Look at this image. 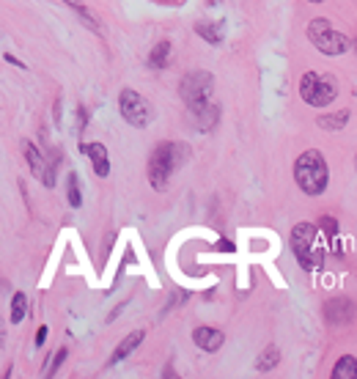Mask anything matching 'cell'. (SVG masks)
Returning a JSON list of instances; mask_svg holds the SVG:
<instances>
[{"label":"cell","instance_id":"2e32d148","mask_svg":"<svg viewBox=\"0 0 357 379\" xmlns=\"http://www.w3.org/2000/svg\"><path fill=\"white\" fill-rule=\"evenodd\" d=\"M333 377L336 379H357V360L352 355H343L336 368H333Z\"/></svg>","mask_w":357,"mask_h":379},{"label":"cell","instance_id":"e0dca14e","mask_svg":"<svg viewBox=\"0 0 357 379\" xmlns=\"http://www.w3.org/2000/svg\"><path fill=\"white\" fill-rule=\"evenodd\" d=\"M168 55H171V41H160L149 55V66L151 69H165L168 66Z\"/></svg>","mask_w":357,"mask_h":379},{"label":"cell","instance_id":"ac0fdd59","mask_svg":"<svg viewBox=\"0 0 357 379\" xmlns=\"http://www.w3.org/2000/svg\"><path fill=\"white\" fill-rule=\"evenodd\" d=\"M278 363H281V352H278V346H267V349L258 355V360H256V371H272Z\"/></svg>","mask_w":357,"mask_h":379},{"label":"cell","instance_id":"5bb4252c","mask_svg":"<svg viewBox=\"0 0 357 379\" xmlns=\"http://www.w3.org/2000/svg\"><path fill=\"white\" fill-rule=\"evenodd\" d=\"M321 231H324L327 242H330V253H333V256H341V253H343V248H341L338 223H336L333 217H324V220H321Z\"/></svg>","mask_w":357,"mask_h":379},{"label":"cell","instance_id":"ba28073f","mask_svg":"<svg viewBox=\"0 0 357 379\" xmlns=\"http://www.w3.org/2000/svg\"><path fill=\"white\" fill-rule=\"evenodd\" d=\"M22 151H25V160L31 165V171H34V176L44 187H53L55 184V165H58V154L55 157H47V154H41L39 148H36L31 141H22Z\"/></svg>","mask_w":357,"mask_h":379},{"label":"cell","instance_id":"8992f818","mask_svg":"<svg viewBox=\"0 0 357 379\" xmlns=\"http://www.w3.org/2000/svg\"><path fill=\"white\" fill-rule=\"evenodd\" d=\"M212 91H214L212 74L203 72V69H198V72H190L184 80H181V89H178V94H181V99L187 102L190 113H198V110L209 102Z\"/></svg>","mask_w":357,"mask_h":379},{"label":"cell","instance_id":"30bf717a","mask_svg":"<svg viewBox=\"0 0 357 379\" xmlns=\"http://www.w3.org/2000/svg\"><path fill=\"white\" fill-rule=\"evenodd\" d=\"M193 341H196V346L198 349H203V352H217V349L226 343V333L217 330V327H196Z\"/></svg>","mask_w":357,"mask_h":379},{"label":"cell","instance_id":"4fadbf2b","mask_svg":"<svg viewBox=\"0 0 357 379\" xmlns=\"http://www.w3.org/2000/svg\"><path fill=\"white\" fill-rule=\"evenodd\" d=\"M217 121H220V108L217 105H203V108L196 113V124L201 132H212L214 126H217Z\"/></svg>","mask_w":357,"mask_h":379},{"label":"cell","instance_id":"83f0119b","mask_svg":"<svg viewBox=\"0 0 357 379\" xmlns=\"http://www.w3.org/2000/svg\"><path fill=\"white\" fill-rule=\"evenodd\" d=\"M308 3H324V0H308Z\"/></svg>","mask_w":357,"mask_h":379},{"label":"cell","instance_id":"d4e9b609","mask_svg":"<svg viewBox=\"0 0 357 379\" xmlns=\"http://www.w3.org/2000/svg\"><path fill=\"white\" fill-rule=\"evenodd\" d=\"M217 251L233 253V251H236V248H233V242H228V239H220V242H217Z\"/></svg>","mask_w":357,"mask_h":379},{"label":"cell","instance_id":"44dd1931","mask_svg":"<svg viewBox=\"0 0 357 379\" xmlns=\"http://www.w3.org/2000/svg\"><path fill=\"white\" fill-rule=\"evenodd\" d=\"M25 316H28V297L19 291V294H14V300H11V322L19 325Z\"/></svg>","mask_w":357,"mask_h":379},{"label":"cell","instance_id":"484cf974","mask_svg":"<svg viewBox=\"0 0 357 379\" xmlns=\"http://www.w3.org/2000/svg\"><path fill=\"white\" fill-rule=\"evenodd\" d=\"M6 61H9V64H14V66H19V69H25V64H22V61H17L14 55H6Z\"/></svg>","mask_w":357,"mask_h":379},{"label":"cell","instance_id":"603a6c76","mask_svg":"<svg viewBox=\"0 0 357 379\" xmlns=\"http://www.w3.org/2000/svg\"><path fill=\"white\" fill-rule=\"evenodd\" d=\"M66 355H69L66 349H58V352H55V360H53V365L47 368V377H55V374H58V368L64 365V360H66Z\"/></svg>","mask_w":357,"mask_h":379},{"label":"cell","instance_id":"7a4b0ae2","mask_svg":"<svg viewBox=\"0 0 357 379\" xmlns=\"http://www.w3.org/2000/svg\"><path fill=\"white\" fill-rule=\"evenodd\" d=\"M294 179H297V187L303 190L305 196H321L327 190L330 173H327V163H324L321 151L308 148V151H303L297 157V163H294Z\"/></svg>","mask_w":357,"mask_h":379},{"label":"cell","instance_id":"cb8c5ba5","mask_svg":"<svg viewBox=\"0 0 357 379\" xmlns=\"http://www.w3.org/2000/svg\"><path fill=\"white\" fill-rule=\"evenodd\" d=\"M47 333H50L47 327H39V330H36V346H44V341H47Z\"/></svg>","mask_w":357,"mask_h":379},{"label":"cell","instance_id":"8fae6325","mask_svg":"<svg viewBox=\"0 0 357 379\" xmlns=\"http://www.w3.org/2000/svg\"><path fill=\"white\" fill-rule=\"evenodd\" d=\"M83 154L91 160L94 165V173L96 176H107L110 173V157H107V148L102 143H89V146H80Z\"/></svg>","mask_w":357,"mask_h":379},{"label":"cell","instance_id":"52a82bcc","mask_svg":"<svg viewBox=\"0 0 357 379\" xmlns=\"http://www.w3.org/2000/svg\"><path fill=\"white\" fill-rule=\"evenodd\" d=\"M119 110H121L126 124L138 126V129L149 126L151 124V118H154V108L143 99L138 91H132V89L121 91V96H119Z\"/></svg>","mask_w":357,"mask_h":379},{"label":"cell","instance_id":"277c9868","mask_svg":"<svg viewBox=\"0 0 357 379\" xmlns=\"http://www.w3.org/2000/svg\"><path fill=\"white\" fill-rule=\"evenodd\" d=\"M300 96L313 108H327L338 96V80L333 74L308 72L300 80Z\"/></svg>","mask_w":357,"mask_h":379},{"label":"cell","instance_id":"ffe728a7","mask_svg":"<svg viewBox=\"0 0 357 379\" xmlns=\"http://www.w3.org/2000/svg\"><path fill=\"white\" fill-rule=\"evenodd\" d=\"M349 121V110H338V113H330V116H321L319 126L321 129H343Z\"/></svg>","mask_w":357,"mask_h":379},{"label":"cell","instance_id":"3957f363","mask_svg":"<svg viewBox=\"0 0 357 379\" xmlns=\"http://www.w3.org/2000/svg\"><path fill=\"white\" fill-rule=\"evenodd\" d=\"M291 251L297 256L303 270H321L324 264V248H321L319 231L308 223H297L291 231Z\"/></svg>","mask_w":357,"mask_h":379},{"label":"cell","instance_id":"9a60e30c","mask_svg":"<svg viewBox=\"0 0 357 379\" xmlns=\"http://www.w3.org/2000/svg\"><path fill=\"white\" fill-rule=\"evenodd\" d=\"M64 3H66L69 9H74V11H77V17L83 19V22L89 25L94 34H99V31H102V28H99V19L94 17V11H91V9L86 6V3H83V0H64Z\"/></svg>","mask_w":357,"mask_h":379},{"label":"cell","instance_id":"6da1fadb","mask_svg":"<svg viewBox=\"0 0 357 379\" xmlns=\"http://www.w3.org/2000/svg\"><path fill=\"white\" fill-rule=\"evenodd\" d=\"M190 154V148L184 143H160L151 151V160H149V181L154 190H165L168 179L176 173L178 168L184 165Z\"/></svg>","mask_w":357,"mask_h":379},{"label":"cell","instance_id":"4316f807","mask_svg":"<svg viewBox=\"0 0 357 379\" xmlns=\"http://www.w3.org/2000/svg\"><path fill=\"white\" fill-rule=\"evenodd\" d=\"M0 341H3V322H0Z\"/></svg>","mask_w":357,"mask_h":379},{"label":"cell","instance_id":"7c38bea8","mask_svg":"<svg viewBox=\"0 0 357 379\" xmlns=\"http://www.w3.org/2000/svg\"><path fill=\"white\" fill-rule=\"evenodd\" d=\"M143 335H146L143 330H135V333H129L124 341L116 346V352H113V358H110V365H116V363L126 360V358H129V355H132V352H135V349L141 346Z\"/></svg>","mask_w":357,"mask_h":379},{"label":"cell","instance_id":"7402d4cb","mask_svg":"<svg viewBox=\"0 0 357 379\" xmlns=\"http://www.w3.org/2000/svg\"><path fill=\"white\" fill-rule=\"evenodd\" d=\"M66 198H69V206H80L83 203V196H80V179H77V173H69V179H66Z\"/></svg>","mask_w":357,"mask_h":379},{"label":"cell","instance_id":"d6986e66","mask_svg":"<svg viewBox=\"0 0 357 379\" xmlns=\"http://www.w3.org/2000/svg\"><path fill=\"white\" fill-rule=\"evenodd\" d=\"M196 34L206 39L209 44H220V41H223V31H220V25H217V22H198Z\"/></svg>","mask_w":357,"mask_h":379},{"label":"cell","instance_id":"5b68a950","mask_svg":"<svg viewBox=\"0 0 357 379\" xmlns=\"http://www.w3.org/2000/svg\"><path fill=\"white\" fill-rule=\"evenodd\" d=\"M308 39L321 55H343L349 50V39L338 34L327 19H313L308 25Z\"/></svg>","mask_w":357,"mask_h":379},{"label":"cell","instance_id":"9c48e42d","mask_svg":"<svg viewBox=\"0 0 357 379\" xmlns=\"http://www.w3.org/2000/svg\"><path fill=\"white\" fill-rule=\"evenodd\" d=\"M324 319L330 325L343 327L355 319V303L346 300V297H336V300H327L324 303Z\"/></svg>","mask_w":357,"mask_h":379}]
</instances>
